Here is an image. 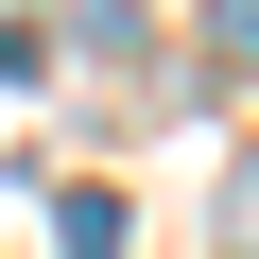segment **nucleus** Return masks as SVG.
Here are the masks:
<instances>
[{
  "instance_id": "f257e3e1",
  "label": "nucleus",
  "mask_w": 259,
  "mask_h": 259,
  "mask_svg": "<svg viewBox=\"0 0 259 259\" xmlns=\"http://www.w3.org/2000/svg\"><path fill=\"white\" fill-rule=\"evenodd\" d=\"M52 242L69 259H121V190H52Z\"/></svg>"
}]
</instances>
